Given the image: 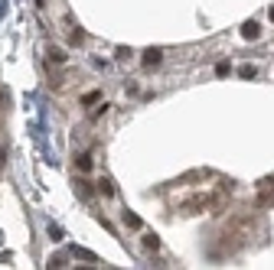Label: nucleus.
Masks as SVG:
<instances>
[{
    "label": "nucleus",
    "instance_id": "obj_1",
    "mask_svg": "<svg viewBox=\"0 0 274 270\" xmlns=\"http://www.w3.org/2000/svg\"><path fill=\"white\" fill-rule=\"evenodd\" d=\"M242 36H245V39H258V36H261V26H258V20H248V23L242 26Z\"/></svg>",
    "mask_w": 274,
    "mask_h": 270
},
{
    "label": "nucleus",
    "instance_id": "obj_2",
    "mask_svg": "<svg viewBox=\"0 0 274 270\" xmlns=\"http://www.w3.org/2000/svg\"><path fill=\"white\" fill-rule=\"evenodd\" d=\"M98 192H102L105 199H111V195H114V182H111L108 176H102V179H98Z\"/></svg>",
    "mask_w": 274,
    "mask_h": 270
},
{
    "label": "nucleus",
    "instance_id": "obj_3",
    "mask_svg": "<svg viewBox=\"0 0 274 270\" xmlns=\"http://www.w3.org/2000/svg\"><path fill=\"white\" fill-rule=\"evenodd\" d=\"M160 59H164V52H160V49H147V52H144V65H157Z\"/></svg>",
    "mask_w": 274,
    "mask_h": 270
},
{
    "label": "nucleus",
    "instance_id": "obj_4",
    "mask_svg": "<svg viewBox=\"0 0 274 270\" xmlns=\"http://www.w3.org/2000/svg\"><path fill=\"white\" fill-rule=\"evenodd\" d=\"M75 166H78L82 173H88V170H92V156H88V153H78V156H75Z\"/></svg>",
    "mask_w": 274,
    "mask_h": 270
},
{
    "label": "nucleus",
    "instance_id": "obj_5",
    "mask_svg": "<svg viewBox=\"0 0 274 270\" xmlns=\"http://www.w3.org/2000/svg\"><path fill=\"white\" fill-rule=\"evenodd\" d=\"M49 59H53L55 65H62V62L69 59V55H65V52H62V49H59V46H49Z\"/></svg>",
    "mask_w": 274,
    "mask_h": 270
},
{
    "label": "nucleus",
    "instance_id": "obj_6",
    "mask_svg": "<svg viewBox=\"0 0 274 270\" xmlns=\"http://www.w3.org/2000/svg\"><path fill=\"white\" fill-rule=\"evenodd\" d=\"M124 225H131V228H141V218L134 215V212H124Z\"/></svg>",
    "mask_w": 274,
    "mask_h": 270
},
{
    "label": "nucleus",
    "instance_id": "obj_7",
    "mask_svg": "<svg viewBox=\"0 0 274 270\" xmlns=\"http://www.w3.org/2000/svg\"><path fill=\"white\" fill-rule=\"evenodd\" d=\"M75 189H78V195H85V199L92 195V189H88V182H85V179H78V182H75Z\"/></svg>",
    "mask_w": 274,
    "mask_h": 270
},
{
    "label": "nucleus",
    "instance_id": "obj_8",
    "mask_svg": "<svg viewBox=\"0 0 274 270\" xmlns=\"http://www.w3.org/2000/svg\"><path fill=\"white\" fill-rule=\"evenodd\" d=\"M144 244H147L150 251H157V247H160V241H157V234H144Z\"/></svg>",
    "mask_w": 274,
    "mask_h": 270
},
{
    "label": "nucleus",
    "instance_id": "obj_9",
    "mask_svg": "<svg viewBox=\"0 0 274 270\" xmlns=\"http://www.w3.org/2000/svg\"><path fill=\"white\" fill-rule=\"evenodd\" d=\"M255 72H258L255 65H242V69H238V75H242V78H255Z\"/></svg>",
    "mask_w": 274,
    "mask_h": 270
},
{
    "label": "nucleus",
    "instance_id": "obj_10",
    "mask_svg": "<svg viewBox=\"0 0 274 270\" xmlns=\"http://www.w3.org/2000/svg\"><path fill=\"white\" fill-rule=\"evenodd\" d=\"M72 254H75V257H85V261H95V254H88V251H82V247H72Z\"/></svg>",
    "mask_w": 274,
    "mask_h": 270
},
{
    "label": "nucleus",
    "instance_id": "obj_11",
    "mask_svg": "<svg viewBox=\"0 0 274 270\" xmlns=\"http://www.w3.org/2000/svg\"><path fill=\"white\" fill-rule=\"evenodd\" d=\"M216 75H222V78L228 75V62H219V65H216Z\"/></svg>",
    "mask_w": 274,
    "mask_h": 270
},
{
    "label": "nucleus",
    "instance_id": "obj_12",
    "mask_svg": "<svg viewBox=\"0 0 274 270\" xmlns=\"http://www.w3.org/2000/svg\"><path fill=\"white\" fill-rule=\"evenodd\" d=\"M69 39H72V43H75V46H78V43L85 39V33H82V30H72V36H69Z\"/></svg>",
    "mask_w": 274,
    "mask_h": 270
},
{
    "label": "nucleus",
    "instance_id": "obj_13",
    "mask_svg": "<svg viewBox=\"0 0 274 270\" xmlns=\"http://www.w3.org/2000/svg\"><path fill=\"white\" fill-rule=\"evenodd\" d=\"M105 114H108V104L102 101V108H95V114H92V117H105Z\"/></svg>",
    "mask_w": 274,
    "mask_h": 270
},
{
    "label": "nucleus",
    "instance_id": "obj_14",
    "mask_svg": "<svg viewBox=\"0 0 274 270\" xmlns=\"http://www.w3.org/2000/svg\"><path fill=\"white\" fill-rule=\"evenodd\" d=\"M268 16H271V20H274V7H271V13H268Z\"/></svg>",
    "mask_w": 274,
    "mask_h": 270
}]
</instances>
